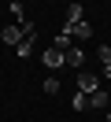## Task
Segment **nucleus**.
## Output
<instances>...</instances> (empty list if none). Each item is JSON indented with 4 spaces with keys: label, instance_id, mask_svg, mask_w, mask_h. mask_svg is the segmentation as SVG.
Instances as JSON below:
<instances>
[{
    "label": "nucleus",
    "instance_id": "obj_1",
    "mask_svg": "<svg viewBox=\"0 0 111 122\" xmlns=\"http://www.w3.org/2000/svg\"><path fill=\"white\" fill-rule=\"evenodd\" d=\"M41 63H44V67H48V70H59V67H67V63H63V48H56V45H48V48H44V52H41Z\"/></svg>",
    "mask_w": 111,
    "mask_h": 122
},
{
    "label": "nucleus",
    "instance_id": "obj_2",
    "mask_svg": "<svg viewBox=\"0 0 111 122\" xmlns=\"http://www.w3.org/2000/svg\"><path fill=\"white\" fill-rule=\"evenodd\" d=\"M78 89L81 92H96L100 89V78H96L93 70H78Z\"/></svg>",
    "mask_w": 111,
    "mask_h": 122
},
{
    "label": "nucleus",
    "instance_id": "obj_3",
    "mask_svg": "<svg viewBox=\"0 0 111 122\" xmlns=\"http://www.w3.org/2000/svg\"><path fill=\"white\" fill-rule=\"evenodd\" d=\"M63 63H67V67H78V70H81V63H85V56H81V48H78V45L63 48Z\"/></svg>",
    "mask_w": 111,
    "mask_h": 122
},
{
    "label": "nucleus",
    "instance_id": "obj_4",
    "mask_svg": "<svg viewBox=\"0 0 111 122\" xmlns=\"http://www.w3.org/2000/svg\"><path fill=\"white\" fill-rule=\"evenodd\" d=\"M0 37H4L11 48H19V45H22V26H4V30H0Z\"/></svg>",
    "mask_w": 111,
    "mask_h": 122
},
{
    "label": "nucleus",
    "instance_id": "obj_5",
    "mask_svg": "<svg viewBox=\"0 0 111 122\" xmlns=\"http://www.w3.org/2000/svg\"><path fill=\"white\" fill-rule=\"evenodd\" d=\"M89 107H96V111H100V107H107V92H104V89L89 92Z\"/></svg>",
    "mask_w": 111,
    "mask_h": 122
},
{
    "label": "nucleus",
    "instance_id": "obj_6",
    "mask_svg": "<svg viewBox=\"0 0 111 122\" xmlns=\"http://www.w3.org/2000/svg\"><path fill=\"white\" fill-rule=\"evenodd\" d=\"M96 56H100V63H104V74L111 78V45H100V52H96Z\"/></svg>",
    "mask_w": 111,
    "mask_h": 122
},
{
    "label": "nucleus",
    "instance_id": "obj_7",
    "mask_svg": "<svg viewBox=\"0 0 111 122\" xmlns=\"http://www.w3.org/2000/svg\"><path fill=\"white\" fill-rule=\"evenodd\" d=\"M81 19H85L81 4H70V8H67V22H81Z\"/></svg>",
    "mask_w": 111,
    "mask_h": 122
},
{
    "label": "nucleus",
    "instance_id": "obj_8",
    "mask_svg": "<svg viewBox=\"0 0 111 122\" xmlns=\"http://www.w3.org/2000/svg\"><path fill=\"white\" fill-rule=\"evenodd\" d=\"M85 107H89V92H74V111H85Z\"/></svg>",
    "mask_w": 111,
    "mask_h": 122
},
{
    "label": "nucleus",
    "instance_id": "obj_9",
    "mask_svg": "<svg viewBox=\"0 0 111 122\" xmlns=\"http://www.w3.org/2000/svg\"><path fill=\"white\" fill-rule=\"evenodd\" d=\"M15 52H19V59H26V56H30V52H33V37H26V41H22V45H19V48H15Z\"/></svg>",
    "mask_w": 111,
    "mask_h": 122
},
{
    "label": "nucleus",
    "instance_id": "obj_10",
    "mask_svg": "<svg viewBox=\"0 0 111 122\" xmlns=\"http://www.w3.org/2000/svg\"><path fill=\"white\" fill-rule=\"evenodd\" d=\"M52 45H56V48H70V37H67V33H56V41H52Z\"/></svg>",
    "mask_w": 111,
    "mask_h": 122
},
{
    "label": "nucleus",
    "instance_id": "obj_11",
    "mask_svg": "<svg viewBox=\"0 0 111 122\" xmlns=\"http://www.w3.org/2000/svg\"><path fill=\"white\" fill-rule=\"evenodd\" d=\"M44 92H48V96H56V92H59V81H56V78H48V81H44Z\"/></svg>",
    "mask_w": 111,
    "mask_h": 122
}]
</instances>
